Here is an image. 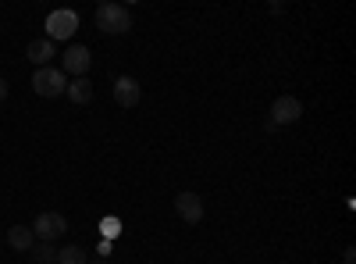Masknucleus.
Returning a JSON list of instances; mask_svg holds the SVG:
<instances>
[{
    "label": "nucleus",
    "mask_w": 356,
    "mask_h": 264,
    "mask_svg": "<svg viewBox=\"0 0 356 264\" xmlns=\"http://www.w3.org/2000/svg\"><path fill=\"white\" fill-rule=\"evenodd\" d=\"M97 29L107 36H122L132 29V11L125 4H100L97 8Z\"/></svg>",
    "instance_id": "obj_1"
},
{
    "label": "nucleus",
    "mask_w": 356,
    "mask_h": 264,
    "mask_svg": "<svg viewBox=\"0 0 356 264\" xmlns=\"http://www.w3.org/2000/svg\"><path fill=\"white\" fill-rule=\"evenodd\" d=\"M79 29V15L68 11V8H57L47 15V40L50 43H61V40H72Z\"/></svg>",
    "instance_id": "obj_2"
},
{
    "label": "nucleus",
    "mask_w": 356,
    "mask_h": 264,
    "mask_svg": "<svg viewBox=\"0 0 356 264\" xmlns=\"http://www.w3.org/2000/svg\"><path fill=\"white\" fill-rule=\"evenodd\" d=\"M33 90L40 93V97H61L65 90H68V79H65V72L61 68H54V65H47V68H36L33 72Z\"/></svg>",
    "instance_id": "obj_3"
},
{
    "label": "nucleus",
    "mask_w": 356,
    "mask_h": 264,
    "mask_svg": "<svg viewBox=\"0 0 356 264\" xmlns=\"http://www.w3.org/2000/svg\"><path fill=\"white\" fill-rule=\"evenodd\" d=\"M29 228H33L36 243H54V240H61L65 232H68V218H65V215H57V211H43Z\"/></svg>",
    "instance_id": "obj_4"
},
{
    "label": "nucleus",
    "mask_w": 356,
    "mask_h": 264,
    "mask_svg": "<svg viewBox=\"0 0 356 264\" xmlns=\"http://www.w3.org/2000/svg\"><path fill=\"white\" fill-rule=\"evenodd\" d=\"M303 118V104H300V97H278L275 104H271V125H292V122H300Z\"/></svg>",
    "instance_id": "obj_5"
},
{
    "label": "nucleus",
    "mask_w": 356,
    "mask_h": 264,
    "mask_svg": "<svg viewBox=\"0 0 356 264\" xmlns=\"http://www.w3.org/2000/svg\"><path fill=\"white\" fill-rule=\"evenodd\" d=\"M89 65H93V54H89V47L75 43V47H68V54H65L61 72H68V75H75V79H86Z\"/></svg>",
    "instance_id": "obj_6"
},
{
    "label": "nucleus",
    "mask_w": 356,
    "mask_h": 264,
    "mask_svg": "<svg viewBox=\"0 0 356 264\" xmlns=\"http://www.w3.org/2000/svg\"><path fill=\"white\" fill-rule=\"evenodd\" d=\"M175 211H178V218H182L186 225H200L203 222V200L186 189V193L175 196Z\"/></svg>",
    "instance_id": "obj_7"
},
{
    "label": "nucleus",
    "mask_w": 356,
    "mask_h": 264,
    "mask_svg": "<svg viewBox=\"0 0 356 264\" xmlns=\"http://www.w3.org/2000/svg\"><path fill=\"white\" fill-rule=\"evenodd\" d=\"M143 100V90H139V82L132 75H118L114 79V104L118 107H136Z\"/></svg>",
    "instance_id": "obj_8"
},
{
    "label": "nucleus",
    "mask_w": 356,
    "mask_h": 264,
    "mask_svg": "<svg viewBox=\"0 0 356 264\" xmlns=\"http://www.w3.org/2000/svg\"><path fill=\"white\" fill-rule=\"evenodd\" d=\"M25 57H29L36 68H47L54 57H57V47H54L50 40H33V43H29V50H25Z\"/></svg>",
    "instance_id": "obj_9"
},
{
    "label": "nucleus",
    "mask_w": 356,
    "mask_h": 264,
    "mask_svg": "<svg viewBox=\"0 0 356 264\" xmlns=\"http://www.w3.org/2000/svg\"><path fill=\"white\" fill-rule=\"evenodd\" d=\"M8 243H11V250L29 254V250L36 247V236H33V228H29V225H11L8 228Z\"/></svg>",
    "instance_id": "obj_10"
},
{
    "label": "nucleus",
    "mask_w": 356,
    "mask_h": 264,
    "mask_svg": "<svg viewBox=\"0 0 356 264\" xmlns=\"http://www.w3.org/2000/svg\"><path fill=\"white\" fill-rule=\"evenodd\" d=\"M65 93H68V100H72V104H79V107H82V104L93 100V82H89V79H72Z\"/></svg>",
    "instance_id": "obj_11"
},
{
    "label": "nucleus",
    "mask_w": 356,
    "mask_h": 264,
    "mask_svg": "<svg viewBox=\"0 0 356 264\" xmlns=\"http://www.w3.org/2000/svg\"><path fill=\"white\" fill-rule=\"evenodd\" d=\"M29 254H33V264H57V247L54 243H36Z\"/></svg>",
    "instance_id": "obj_12"
},
{
    "label": "nucleus",
    "mask_w": 356,
    "mask_h": 264,
    "mask_svg": "<svg viewBox=\"0 0 356 264\" xmlns=\"http://www.w3.org/2000/svg\"><path fill=\"white\" fill-rule=\"evenodd\" d=\"M57 264H86L82 247H61L57 250Z\"/></svg>",
    "instance_id": "obj_13"
},
{
    "label": "nucleus",
    "mask_w": 356,
    "mask_h": 264,
    "mask_svg": "<svg viewBox=\"0 0 356 264\" xmlns=\"http://www.w3.org/2000/svg\"><path fill=\"white\" fill-rule=\"evenodd\" d=\"M100 232H104V240H114L118 232H122V222H118V218H104L100 222Z\"/></svg>",
    "instance_id": "obj_14"
},
{
    "label": "nucleus",
    "mask_w": 356,
    "mask_h": 264,
    "mask_svg": "<svg viewBox=\"0 0 356 264\" xmlns=\"http://www.w3.org/2000/svg\"><path fill=\"white\" fill-rule=\"evenodd\" d=\"M4 100H8V82L0 79V104H4Z\"/></svg>",
    "instance_id": "obj_15"
},
{
    "label": "nucleus",
    "mask_w": 356,
    "mask_h": 264,
    "mask_svg": "<svg viewBox=\"0 0 356 264\" xmlns=\"http://www.w3.org/2000/svg\"><path fill=\"white\" fill-rule=\"evenodd\" d=\"M86 264H107V257H100V254L97 257H86Z\"/></svg>",
    "instance_id": "obj_16"
}]
</instances>
